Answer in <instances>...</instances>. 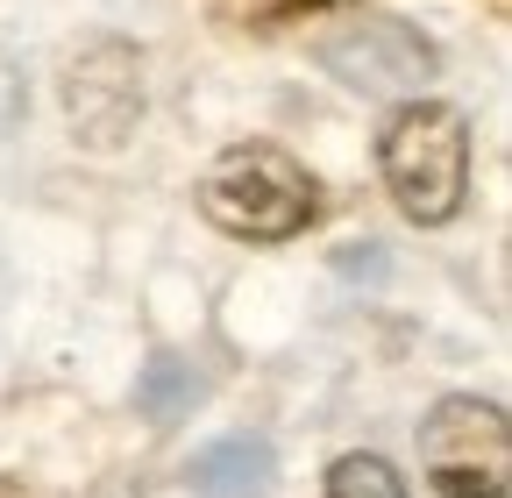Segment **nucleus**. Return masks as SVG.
<instances>
[{
    "instance_id": "obj_1",
    "label": "nucleus",
    "mask_w": 512,
    "mask_h": 498,
    "mask_svg": "<svg viewBox=\"0 0 512 498\" xmlns=\"http://www.w3.org/2000/svg\"><path fill=\"white\" fill-rule=\"evenodd\" d=\"M377 171H384V193L399 200L406 221H420V228L456 221L470 200V121H463V107H448V100L399 107L377 136Z\"/></svg>"
},
{
    "instance_id": "obj_2",
    "label": "nucleus",
    "mask_w": 512,
    "mask_h": 498,
    "mask_svg": "<svg viewBox=\"0 0 512 498\" xmlns=\"http://www.w3.org/2000/svg\"><path fill=\"white\" fill-rule=\"evenodd\" d=\"M200 214L242 242H285L320 214V193H313L306 164L285 157L278 143H235L200 178Z\"/></svg>"
},
{
    "instance_id": "obj_3",
    "label": "nucleus",
    "mask_w": 512,
    "mask_h": 498,
    "mask_svg": "<svg viewBox=\"0 0 512 498\" xmlns=\"http://www.w3.org/2000/svg\"><path fill=\"white\" fill-rule=\"evenodd\" d=\"M420 470L441 498H505L512 491V442L491 399H441L420 420Z\"/></svg>"
},
{
    "instance_id": "obj_4",
    "label": "nucleus",
    "mask_w": 512,
    "mask_h": 498,
    "mask_svg": "<svg viewBox=\"0 0 512 498\" xmlns=\"http://www.w3.org/2000/svg\"><path fill=\"white\" fill-rule=\"evenodd\" d=\"M64 107H72L79 136H86L93 150H114L128 129H136V114H143V65H136V50H121V43H93L79 65H72Z\"/></svg>"
},
{
    "instance_id": "obj_5",
    "label": "nucleus",
    "mask_w": 512,
    "mask_h": 498,
    "mask_svg": "<svg viewBox=\"0 0 512 498\" xmlns=\"http://www.w3.org/2000/svg\"><path fill=\"white\" fill-rule=\"evenodd\" d=\"M271 449L256 442V434H228V442H214L200 463H192V491L200 498H264L271 491Z\"/></svg>"
},
{
    "instance_id": "obj_6",
    "label": "nucleus",
    "mask_w": 512,
    "mask_h": 498,
    "mask_svg": "<svg viewBox=\"0 0 512 498\" xmlns=\"http://www.w3.org/2000/svg\"><path fill=\"white\" fill-rule=\"evenodd\" d=\"M328 498H406V477L384 456H342L328 470Z\"/></svg>"
},
{
    "instance_id": "obj_7",
    "label": "nucleus",
    "mask_w": 512,
    "mask_h": 498,
    "mask_svg": "<svg viewBox=\"0 0 512 498\" xmlns=\"http://www.w3.org/2000/svg\"><path fill=\"white\" fill-rule=\"evenodd\" d=\"M228 8H235V15H256V22H264V15H285V8H320V0H228Z\"/></svg>"
}]
</instances>
